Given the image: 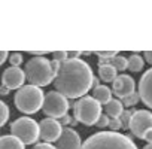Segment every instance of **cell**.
Here are the masks:
<instances>
[{
    "label": "cell",
    "instance_id": "6da1fadb",
    "mask_svg": "<svg viewBox=\"0 0 152 149\" xmlns=\"http://www.w3.org/2000/svg\"><path fill=\"white\" fill-rule=\"evenodd\" d=\"M94 74L91 67L79 58H67L60 63V69L54 78L55 90L66 99L84 97L93 87Z\"/></svg>",
    "mask_w": 152,
    "mask_h": 149
},
{
    "label": "cell",
    "instance_id": "7a4b0ae2",
    "mask_svg": "<svg viewBox=\"0 0 152 149\" xmlns=\"http://www.w3.org/2000/svg\"><path fill=\"white\" fill-rule=\"evenodd\" d=\"M81 149H139L125 134L116 131H99L90 136Z\"/></svg>",
    "mask_w": 152,
    "mask_h": 149
},
{
    "label": "cell",
    "instance_id": "3957f363",
    "mask_svg": "<svg viewBox=\"0 0 152 149\" xmlns=\"http://www.w3.org/2000/svg\"><path fill=\"white\" fill-rule=\"evenodd\" d=\"M26 79H28L30 85L34 87H46L52 82L55 74L51 69V61L46 57H33L27 61L26 69Z\"/></svg>",
    "mask_w": 152,
    "mask_h": 149
},
{
    "label": "cell",
    "instance_id": "277c9868",
    "mask_svg": "<svg viewBox=\"0 0 152 149\" xmlns=\"http://www.w3.org/2000/svg\"><path fill=\"white\" fill-rule=\"evenodd\" d=\"M43 91L39 87L34 85H24L21 87L15 97H14V103L17 106V109L23 113H36L37 110H40V107L43 106Z\"/></svg>",
    "mask_w": 152,
    "mask_h": 149
},
{
    "label": "cell",
    "instance_id": "5b68a950",
    "mask_svg": "<svg viewBox=\"0 0 152 149\" xmlns=\"http://www.w3.org/2000/svg\"><path fill=\"white\" fill-rule=\"evenodd\" d=\"M73 113V118L78 122H82L84 125H94L102 116V104L94 97L84 96L75 103Z\"/></svg>",
    "mask_w": 152,
    "mask_h": 149
},
{
    "label": "cell",
    "instance_id": "8992f818",
    "mask_svg": "<svg viewBox=\"0 0 152 149\" xmlns=\"http://www.w3.org/2000/svg\"><path fill=\"white\" fill-rule=\"evenodd\" d=\"M11 131H12V136H15L24 145L36 143L37 139L40 137L39 124L33 118H28V116H21V118L15 119L11 124Z\"/></svg>",
    "mask_w": 152,
    "mask_h": 149
},
{
    "label": "cell",
    "instance_id": "52a82bcc",
    "mask_svg": "<svg viewBox=\"0 0 152 149\" xmlns=\"http://www.w3.org/2000/svg\"><path fill=\"white\" fill-rule=\"evenodd\" d=\"M43 113L48 118L57 119V118H63L64 115H67L69 110V102L67 99L60 94L58 91H49L45 99H43V106H42Z\"/></svg>",
    "mask_w": 152,
    "mask_h": 149
},
{
    "label": "cell",
    "instance_id": "ba28073f",
    "mask_svg": "<svg viewBox=\"0 0 152 149\" xmlns=\"http://www.w3.org/2000/svg\"><path fill=\"white\" fill-rule=\"evenodd\" d=\"M128 128L131 130V133L142 139L143 134L152 128V113L149 110H145V109H140V110H136L133 115H131V119H130V124H128Z\"/></svg>",
    "mask_w": 152,
    "mask_h": 149
},
{
    "label": "cell",
    "instance_id": "9c48e42d",
    "mask_svg": "<svg viewBox=\"0 0 152 149\" xmlns=\"http://www.w3.org/2000/svg\"><path fill=\"white\" fill-rule=\"evenodd\" d=\"M61 133H63V125L57 119L45 118L39 124V134H40V139L45 140V143H52L58 140Z\"/></svg>",
    "mask_w": 152,
    "mask_h": 149
},
{
    "label": "cell",
    "instance_id": "30bf717a",
    "mask_svg": "<svg viewBox=\"0 0 152 149\" xmlns=\"http://www.w3.org/2000/svg\"><path fill=\"white\" fill-rule=\"evenodd\" d=\"M24 81H26V73L20 67L11 66L2 74V85L6 87L9 91L11 90H20L21 87H24Z\"/></svg>",
    "mask_w": 152,
    "mask_h": 149
},
{
    "label": "cell",
    "instance_id": "8fae6325",
    "mask_svg": "<svg viewBox=\"0 0 152 149\" xmlns=\"http://www.w3.org/2000/svg\"><path fill=\"white\" fill-rule=\"evenodd\" d=\"M134 79L130 76V74H119V76L115 78V81L112 82V91L116 97L119 99H125L128 96H131L134 93Z\"/></svg>",
    "mask_w": 152,
    "mask_h": 149
},
{
    "label": "cell",
    "instance_id": "7c38bea8",
    "mask_svg": "<svg viewBox=\"0 0 152 149\" xmlns=\"http://www.w3.org/2000/svg\"><path fill=\"white\" fill-rule=\"evenodd\" d=\"M81 148H82V142L79 133L73 130L72 127L63 128V133L57 140V149H81Z\"/></svg>",
    "mask_w": 152,
    "mask_h": 149
},
{
    "label": "cell",
    "instance_id": "4fadbf2b",
    "mask_svg": "<svg viewBox=\"0 0 152 149\" xmlns=\"http://www.w3.org/2000/svg\"><path fill=\"white\" fill-rule=\"evenodd\" d=\"M139 97L140 100L152 109V69L146 70L139 82Z\"/></svg>",
    "mask_w": 152,
    "mask_h": 149
},
{
    "label": "cell",
    "instance_id": "5bb4252c",
    "mask_svg": "<svg viewBox=\"0 0 152 149\" xmlns=\"http://www.w3.org/2000/svg\"><path fill=\"white\" fill-rule=\"evenodd\" d=\"M93 97L100 103V104H107L110 100H112V90L106 85H100L97 88L93 90Z\"/></svg>",
    "mask_w": 152,
    "mask_h": 149
},
{
    "label": "cell",
    "instance_id": "9a60e30c",
    "mask_svg": "<svg viewBox=\"0 0 152 149\" xmlns=\"http://www.w3.org/2000/svg\"><path fill=\"white\" fill-rule=\"evenodd\" d=\"M0 149H24V143L15 136H0Z\"/></svg>",
    "mask_w": 152,
    "mask_h": 149
},
{
    "label": "cell",
    "instance_id": "2e32d148",
    "mask_svg": "<svg viewBox=\"0 0 152 149\" xmlns=\"http://www.w3.org/2000/svg\"><path fill=\"white\" fill-rule=\"evenodd\" d=\"M104 112H106V115H107L109 118H119L121 113L124 112V104H122V102L112 99V100L104 106Z\"/></svg>",
    "mask_w": 152,
    "mask_h": 149
},
{
    "label": "cell",
    "instance_id": "e0dca14e",
    "mask_svg": "<svg viewBox=\"0 0 152 149\" xmlns=\"http://www.w3.org/2000/svg\"><path fill=\"white\" fill-rule=\"evenodd\" d=\"M99 74L104 82H113L115 78H116V69L110 63L102 64V66H99Z\"/></svg>",
    "mask_w": 152,
    "mask_h": 149
},
{
    "label": "cell",
    "instance_id": "ac0fdd59",
    "mask_svg": "<svg viewBox=\"0 0 152 149\" xmlns=\"http://www.w3.org/2000/svg\"><path fill=\"white\" fill-rule=\"evenodd\" d=\"M127 61H128V70H131V72H140L143 69V58L137 54L130 55L127 58Z\"/></svg>",
    "mask_w": 152,
    "mask_h": 149
},
{
    "label": "cell",
    "instance_id": "d6986e66",
    "mask_svg": "<svg viewBox=\"0 0 152 149\" xmlns=\"http://www.w3.org/2000/svg\"><path fill=\"white\" fill-rule=\"evenodd\" d=\"M110 64L116 69V72H124L125 69H128V61H127V58L122 57V55L113 57V58L110 60Z\"/></svg>",
    "mask_w": 152,
    "mask_h": 149
},
{
    "label": "cell",
    "instance_id": "ffe728a7",
    "mask_svg": "<svg viewBox=\"0 0 152 149\" xmlns=\"http://www.w3.org/2000/svg\"><path fill=\"white\" fill-rule=\"evenodd\" d=\"M9 119V107L5 102L0 100V127H3Z\"/></svg>",
    "mask_w": 152,
    "mask_h": 149
},
{
    "label": "cell",
    "instance_id": "44dd1931",
    "mask_svg": "<svg viewBox=\"0 0 152 149\" xmlns=\"http://www.w3.org/2000/svg\"><path fill=\"white\" fill-rule=\"evenodd\" d=\"M136 110L134 109H131V110H124L122 113H121V116H119V121H121V125L125 128V127H128V124H130V119H131V115L134 113Z\"/></svg>",
    "mask_w": 152,
    "mask_h": 149
},
{
    "label": "cell",
    "instance_id": "7402d4cb",
    "mask_svg": "<svg viewBox=\"0 0 152 149\" xmlns=\"http://www.w3.org/2000/svg\"><path fill=\"white\" fill-rule=\"evenodd\" d=\"M139 93H133L131 96H128V97H125V99H122V104H125V106H128V107H131V106H134L137 102H139Z\"/></svg>",
    "mask_w": 152,
    "mask_h": 149
},
{
    "label": "cell",
    "instance_id": "603a6c76",
    "mask_svg": "<svg viewBox=\"0 0 152 149\" xmlns=\"http://www.w3.org/2000/svg\"><path fill=\"white\" fill-rule=\"evenodd\" d=\"M9 61H11V66L18 67V66L23 63V54H20V52H14V54H11Z\"/></svg>",
    "mask_w": 152,
    "mask_h": 149
},
{
    "label": "cell",
    "instance_id": "cb8c5ba5",
    "mask_svg": "<svg viewBox=\"0 0 152 149\" xmlns=\"http://www.w3.org/2000/svg\"><path fill=\"white\" fill-rule=\"evenodd\" d=\"M99 55V58H104V60H112L113 57L118 55V51H99L96 52Z\"/></svg>",
    "mask_w": 152,
    "mask_h": 149
},
{
    "label": "cell",
    "instance_id": "d4e9b609",
    "mask_svg": "<svg viewBox=\"0 0 152 149\" xmlns=\"http://www.w3.org/2000/svg\"><path fill=\"white\" fill-rule=\"evenodd\" d=\"M52 55H54V60L58 63H63L67 60V51H55L52 52Z\"/></svg>",
    "mask_w": 152,
    "mask_h": 149
},
{
    "label": "cell",
    "instance_id": "484cf974",
    "mask_svg": "<svg viewBox=\"0 0 152 149\" xmlns=\"http://www.w3.org/2000/svg\"><path fill=\"white\" fill-rule=\"evenodd\" d=\"M109 121H110V118H109L106 113H102V116H100L99 121H97V127H100V128L109 127Z\"/></svg>",
    "mask_w": 152,
    "mask_h": 149
},
{
    "label": "cell",
    "instance_id": "4316f807",
    "mask_svg": "<svg viewBox=\"0 0 152 149\" xmlns=\"http://www.w3.org/2000/svg\"><path fill=\"white\" fill-rule=\"evenodd\" d=\"M109 127H110L112 131H116V133H118V130L122 127L119 118H110V121H109Z\"/></svg>",
    "mask_w": 152,
    "mask_h": 149
},
{
    "label": "cell",
    "instance_id": "83f0119b",
    "mask_svg": "<svg viewBox=\"0 0 152 149\" xmlns=\"http://www.w3.org/2000/svg\"><path fill=\"white\" fill-rule=\"evenodd\" d=\"M33 149H57L55 146H52L51 143H37V145H34V148Z\"/></svg>",
    "mask_w": 152,
    "mask_h": 149
},
{
    "label": "cell",
    "instance_id": "f1b7e54d",
    "mask_svg": "<svg viewBox=\"0 0 152 149\" xmlns=\"http://www.w3.org/2000/svg\"><path fill=\"white\" fill-rule=\"evenodd\" d=\"M142 140H146V142H148V145H149V143H152V128H151V130H148V131L143 134Z\"/></svg>",
    "mask_w": 152,
    "mask_h": 149
},
{
    "label": "cell",
    "instance_id": "f546056e",
    "mask_svg": "<svg viewBox=\"0 0 152 149\" xmlns=\"http://www.w3.org/2000/svg\"><path fill=\"white\" fill-rule=\"evenodd\" d=\"M81 54H82L81 51H67V58H72V60H75V58H78Z\"/></svg>",
    "mask_w": 152,
    "mask_h": 149
},
{
    "label": "cell",
    "instance_id": "4dcf8cb0",
    "mask_svg": "<svg viewBox=\"0 0 152 149\" xmlns=\"http://www.w3.org/2000/svg\"><path fill=\"white\" fill-rule=\"evenodd\" d=\"M72 116H69V115H64L63 118H61V121H60V124L61 125H70V122H72Z\"/></svg>",
    "mask_w": 152,
    "mask_h": 149
},
{
    "label": "cell",
    "instance_id": "1f68e13d",
    "mask_svg": "<svg viewBox=\"0 0 152 149\" xmlns=\"http://www.w3.org/2000/svg\"><path fill=\"white\" fill-rule=\"evenodd\" d=\"M51 69H52L54 74H57V72H58V69H60V63L55 61V60H52V61H51Z\"/></svg>",
    "mask_w": 152,
    "mask_h": 149
},
{
    "label": "cell",
    "instance_id": "d6a6232c",
    "mask_svg": "<svg viewBox=\"0 0 152 149\" xmlns=\"http://www.w3.org/2000/svg\"><path fill=\"white\" fill-rule=\"evenodd\" d=\"M8 51H0V66H2L5 61H6V58H8Z\"/></svg>",
    "mask_w": 152,
    "mask_h": 149
},
{
    "label": "cell",
    "instance_id": "836d02e7",
    "mask_svg": "<svg viewBox=\"0 0 152 149\" xmlns=\"http://www.w3.org/2000/svg\"><path fill=\"white\" fill-rule=\"evenodd\" d=\"M145 54V60L149 63V64H152V51H146V52H143Z\"/></svg>",
    "mask_w": 152,
    "mask_h": 149
},
{
    "label": "cell",
    "instance_id": "e575fe53",
    "mask_svg": "<svg viewBox=\"0 0 152 149\" xmlns=\"http://www.w3.org/2000/svg\"><path fill=\"white\" fill-rule=\"evenodd\" d=\"M0 94H2V96H6V94H9V90L6 88V87H0Z\"/></svg>",
    "mask_w": 152,
    "mask_h": 149
},
{
    "label": "cell",
    "instance_id": "d590c367",
    "mask_svg": "<svg viewBox=\"0 0 152 149\" xmlns=\"http://www.w3.org/2000/svg\"><path fill=\"white\" fill-rule=\"evenodd\" d=\"M143 149H152V143H149V145H146Z\"/></svg>",
    "mask_w": 152,
    "mask_h": 149
}]
</instances>
